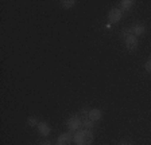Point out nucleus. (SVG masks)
I'll use <instances>...</instances> for the list:
<instances>
[{"instance_id":"obj_8","label":"nucleus","mask_w":151,"mask_h":145,"mask_svg":"<svg viewBox=\"0 0 151 145\" xmlns=\"http://www.w3.org/2000/svg\"><path fill=\"white\" fill-rule=\"evenodd\" d=\"M101 110L100 109H92V110L88 112V118L91 121H93V122H96V121H99L101 118Z\"/></svg>"},{"instance_id":"obj_3","label":"nucleus","mask_w":151,"mask_h":145,"mask_svg":"<svg viewBox=\"0 0 151 145\" xmlns=\"http://www.w3.org/2000/svg\"><path fill=\"white\" fill-rule=\"evenodd\" d=\"M123 18V11L120 8H112V10L108 12V20L111 23H117L120 22Z\"/></svg>"},{"instance_id":"obj_14","label":"nucleus","mask_w":151,"mask_h":145,"mask_svg":"<svg viewBox=\"0 0 151 145\" xmlns=\"http://www.w3.org/2000/svg\"><path fill=\"white\" fill-rule=\"evenodd\" d=\"M145 69L147 70L148 72H151V58L147 60V62H146V65H145Z\"/></svg>"},{"instance_id":"obj_4","label":"nucleus","mask_w":151,"mask_h":145,"mask_svg":"<svg viewBox=\"0 0 151 145\" xmlns=\"http://www.w3.org/2000/svg\"><path fill=\"white\" fill-rule=\"evenodd\" d=\"M73 137H74V134L72 132L62 133L57 139V145H70V142L73 141Z\"/></svg>"},{"instance_id":"obj_1","label":"nucleus","mask_w":151,"mask_h":145,"mask_svg":"<svg viewBox=\"0 0 151 145\" xmlns=\"http://www.w3.org/2000/svg\"><path fill=\"white\" fill-rule=\"evenodd\" d=\"M93 133L89 129L77 130L74 133V137H73V141H74L76 145H91L93 142Z\"/></svg>"},{"instance_id":"obj_9","label":"nucleus","mask_w":151,"mask_h":145,"mask_svg":"<svg viewBox=\"0 0 151 145\" xmlns=\"http://www.w3.org/2000/svg\"><path fill=\"white\" fill-rule=\"evenodd\" d=\"M132 6H134V1H132V0H122V1H120V10L122 11L131 10Z\"/></svg>"},{"instance_id":"obj_13","label":"nucleus","mask_w":151,"mask_h":145,"mask_svg":"<svg viewBox=\"0 0 151 145\" xmlns=\"http://www.w3.org/2000/svg\"><path fill=\"white\" fill-rule=\"evenodd\" d=\"M129 35H132L131 34V28H126V30H123V31L120 32V36H122V38H124V39H126L127 36H129Z\"/></svg>"},{"instance_id":"obj_5","label":"nucleus","mask_w":151,"mask_h":145,"mask_svg":"<svg viewBox=\"0 0 151 145\" xmlns=\"http://www.w3.org/2000/svg\"><path fill=\"white\" fill-rule=\"evenodd\" d=\"M124 44H126V47L128 48L129 51L136 50V47H138V38L134 36V35H129V36H127V38L124 39Z\"/></svg>"},{"instance_id":"obj_2","label":"nucleus","mask_w":151,"mask_h":145,"mask_svg":"<svg viewBox=\"0 0 151 145\" xmlns=\"http://www.w3.org/2000/svg\"><path fill=\"white\" fill-rule=\"evenodd\" d=\"M81 125H82V122L78 116H70L68 118V121H66V126L69 128L70 132H77Z\"/></svg>"},{"instance_id":"obj_16","label":"nucleus","mask_w":151,"mask_h":145,"mask_svg":"<svg viewBox=\"0 0 151 145\" xmlns=\"http://www.w3.org/2000/svg\"><path fill=\"white\" fill-rule=\"evenodd\" d=\"M122 145H129V144H122Z\"/></svg>"},{"instance_id":"obj_11","label":"nucleus","mask_w":151,"mask_h":145,"mask_svg":"<svg viewBox=\"0 0 151 145\" xmlns=\"http://www.w3.org/2000/svg\"><path fill=\"white\" fill-rule=\"evenodd\" d=\"M74 4H76L74 0H65V1H62V7H63V8H66V10L72 8Z\"/></svg>"},{"instance_id":"obj_15","label":"nucleus","mask_w":151,"mask_h":145,"mask_svg":"<svg viewBox=\"0 0 151 145\" xmlns=\"http://www.w3.org/2000/svg\"><path fill=\"white\" fill-rule=\"evenodd\" d=\"M41 145H51V142H49V141H45V142H42Z\"/></svg>"},{"instance_id":"obj_6","label":"nucleus","mask_w":151,"mask_h":145,"mask_svg":"<svg viewBox=\"0 0 151 145\" xmlns=\"http://www.w3.org/2000/svg\"><path fill=\"white\" fill-rule=\"evenodd\" d=\"M37 128H38V133L41 136H49L51 132V128L47 122H39Z\"/></svg>"},{"instance_id":"obj_10","label":"nucleus","mask_w":151,"mask_h":145,"mask_svg":"<svg viewBox=\"0 0 151 145\" xmlns=\"http://www.w3.org/2000/svg\"><path fill=\"white\" fill-rule=\"evenodd\" d=\"M81 122H82V125L85 126V129H89V130H91L92 128H93V121H91V120L88 118V117H85V118H82Z\"/></svg>"},{"instance_id":"obj_7","label":"nucleus","mask_w":151,"mask_h":145,"mask_svg":"<svg viewBox=\"0 0 151 145\" xmlns=\"http://www.w3.org/2000/svg\"><path fill=\"white\" fill-rule=\"evenodd\" d=\"M146 31V27L143 24H140V23H136V24H134L131 27V34L134 35V36H140V35H143Z\"/></svg>"},{"instance_id":"obj_12","label":"nucleus","mask_w":151,"mask_h":145,"mask_svg":"<svg viewBox=\"0 0 151 145\" xmlns=\"http://www.w3.org/2000/svg\"><path fill=\"white\" fill-rule=\"evenodd\" d=\"M27 124L30 126H38V120H37V117H30V118H28L27 120Z\"/></svg>"}]
</instances>
